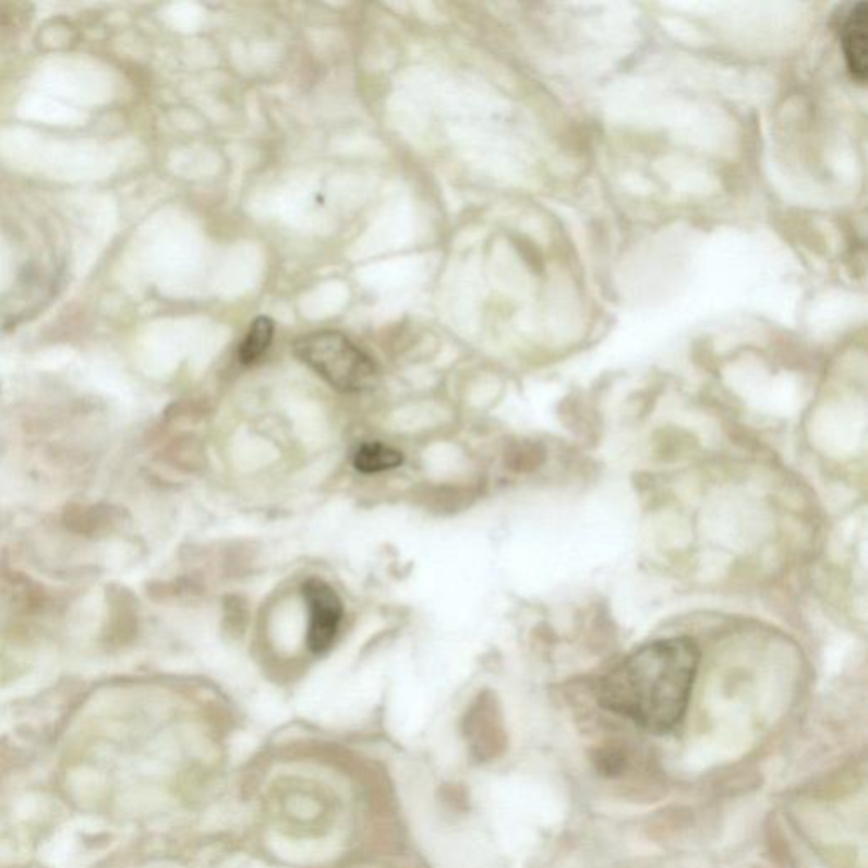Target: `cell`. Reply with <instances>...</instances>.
Wrapping results in <instances>:
<instances>
[{
  "instance_id": "obj_1",
  "label": "cell",
  "mask_w": 868,
  "mask_h": 868,
  "mask_svg": "<svg viewBox=\"0 0 868 868\" xmlns=\"http://www.w3.org/2000/svg\"><path fill=\"white\" fill-rule=\"evenodd\" d=\"M699 662L690 638L644 644L602 678L599 702L647 732H672L686 716Z\"/></svg>"
},
{
  "instance_id": "obj_2",
  "label": "cell",
  "mask_w": 868,
  "mask_h": 868,
  "mask_svg": "<svg viewBox=\"0 0 868 868\" xmlns=\"http://www.w3.org/2000/svg\"><path fill=\"white\" fill-rule=\"evenodd\" d=\"M292 348L302 363L341 393H363L377 382L374 360L341 333H311L296 339Z\"/></svg>"
},
{
  "instance_id": "obj_3",
  "label": "cell",
  "mask_w": 868,
  "mask_h": 868,
  "mask_svg": "<svg viewBox=\"0 0 868 868\" xmlns=\"http://www.w3.org/2000/svg\"><path fill=\"white\" fill-rule=\"evenodd\" d=\"M309 607L308 647L313 653H323L331 647L343 617V604L329 583L309 579L302 587Z\"/></svg>"
},
{
  "instance_id": "obj_4",
  "label": "cell",
  "mask_w": 868,
  "mask_h": 868,
  "mask_svg": "<svg viewBox=\"0 0 868 868\" xmlns=\"http://www.w3.org/2000/svg\"><path fill=\"white\" fill-rule=\"evenodd\" d=\"M867 4L860 2L849 11L842 26V45L846 65L855 81H867Z\"/></svg>"
},
{
  "instance_id": "obj_5",
  "label": "cell",
  "mask_w": 868,
  "mask_h": 868,
  "mask_svg": "<svg viewBox=\"0 0 868 868\" xmlns=\"http://www.w3.org/2000/svg\"><path fill=\"white\" fill-rule=\"evenodd\" d=\"M405 457L393 446L382 445V443H366L360 446L354 454V469L362 473H381L385 470H394L402 465Z\"/></svg>"
},
{
  "instance_id": "obj_6",
  "label": "cell",
  "mask_w": 868,
  "mask_h": 868,
  "mask_svg": "<svg viewBox=\"0 0 868 868\" xmlns=\"http://www.w3.org/2000/svg\"><path fill=\"white\" fill-rule=\"evenodd\" d=\"M275 324L270 317H258L252 324L250 333L244 338L243 345L240 348V362L243 365H252L258 362L263 354L267 353L270 348L272 339H274Z\"/></svg>"
},
{
  "instance_id": "obj_7",
  "label": "cell",
  "mask_w": 868,
  "mask_h": 868,
  "mask_svg": "<svg viewBox=\"0 0 868 868\" xmlns=\"http://www.w3.org/2000/svg\"><path fill=\"white\" fill-rule=\"evenodd\" d=\"M107 521V510L100 507H70L65 513V522L76 533L92 534L99 531Z\"/></svg>"
}]
</instances>
